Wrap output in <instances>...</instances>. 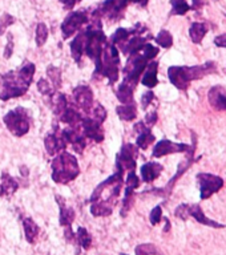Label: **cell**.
Masks as SVG:
<instances>
[{"mask_svg":"<svg viewBox=\"0 0 226 255\" xmlns=\"http://www.w3.org/2000/svg\"><path fill=\"white\" fill-rule=\"evenodd\" d=\"M214 43H216V45H218V47H224V48H226V33L216 37Z\"/></svg>","mask_w":226,"mask_h":255,"instance_id":"46","label":"cell"},{"mask_svg":"<svg viewBox=\"0 0 226 255\" xmlns=\"http://www.w3.org/2000/svg\"><path fill=\"white\" fill-rule=\"evenodd\" d=\"M45 149H47V153L49 156H56L57 153H60L67 148L68 142L65 141V138L63 137L61 134V130L55 129V132L51 134H48L44 140Z\"/></svg>","mask_w":226,"mask_h":255,"instance_id":"12","label":"cell"},{"mask_svg":"<svg viewBox=\"0 0 226 255\" xmlns=\"http://www.w3.org/2000/svg\"><path fill=\"white\" fill-rule=\"evenodd\" d=\"M60 1L65 5V8L67 9H72L73 7L79 3V0H60Z\"/></svg>","mask_w":226,"mask_h":255,"instance_id":"47","label":"cell"},{"mask_svg":"<svg viewBox=\"0 0 226 255\" xmlns=\"http://www.w3.org/2000/svg\"><path fill=\"white\" fill-rule=\"evenodd\" d=\"M1 80V90H0V100L8 101L11 98L20 97L28 90V86H25L16 76V72H8L0 77Z\"/></svg>","mask_w":226,"mask_h":255,"instance_id":"6","label":"cell"},{"mask_svg":"<svg viewBox=\"0 0 226 255\" xmlns=\"http://www.w3.org/2000/svg\"><path fill=\"white\" fill-rule=\"evenodd\" d=\"M84 47H85V33L81 31L76 35L75 40L71 44V53H72L73 60L76 63H80L81 57L84 56Z\"/></svg>","mask_w":226,"mask_h":255,"instance_id":"16","label":"cell"},{"mask_svg":"<svg viewBox=\"0 0 226 255\" xmlns=\"http://www.w3.org/2000/svg\"><path fill=\"white\" fill-rule=\"evenodd\" d=\"M209 102L218 110H226V94L220 86H216L209 92Z\"/></svg>","mask_w":226,"mask_h":255,"instance_id":"21","label":"cell"},{"mask_svg":"<svg viewBox=\"0 0 226 255\" xmlns=\"http://www.w3.org/2000/svg\"><path fill=\"white\" fill-rule=\"evenodd\" d=\"M156 121H157V113L156 112H150V113L146 114V117H145V124L148 128H150V126H153L154 124H156Z\"/></svg>","mask_w":226,"mask_h":255,"instance_id":"44","label":"cell"},{"mask_svg":"<svg viewBox=\"0 0 226 255\" xmlns=\"http://www.w3.org/2000/svg\"><path fill=\"white\" fill-rule=\"evenodd\" d=\"M0 189H1V195H12L15 191L19 189V183L13 177L3 171L1 173V183H0Z\"/></svg>","mask_w":226,"mask_h":255,"instance_id":"20","label":"cell"},{"mask_svg":"<svg viewBox=\"0 0 226 255\" xmlns=\"http://www.w3.org/2000/svg\"><path fill=\"white\" fill-rule=\"evenodd\" d=\"M3 121L7 125L8 130L13 136L16 137H23L24 134L28 133L29 130V118L28 112L23 108H16L15 110H11L8 113L5 114Z\"/></svg>","mask_w":226,"mask_h":255,"instance_id":"5","label":"cell"},{"mask_svg":"<svg viewBox=\"0 0 226 255\" xmlns=\"http://www.w3.org/2000/svg\"><path fill=\"white\" fill-rule=\"evenodd\" d=\"M156 43L161 45L162 48H169L170 45L173 44V37L168 31H161L156 37Z\"/></svg>","mask_w":226,"mask_h":255,"instance_id":"36","label":"cell"},{"mask_svg":"<svg viewBox=\"0 0 226 255\" xmlns=\"http://www.w3.org/2000/svg\"><path fill=\"white\" fill-rule=\"evenodd\" d=\"M157 63H154V61H152V63H149V64L146 65V72L144 73V76H142L141 80L142 85H145L148 88H153V86L157 85Z\"/></svg>","mask_w":226,"mask_h":255,"instance_id":"22","label":"cell"},{"mask_svg":"<svg viewBox=\"0 0 226 255\" xmlns=\"http://www.w3.org/2000/svg\"><path fill=\"white\" fill-rule=\"evenodd\" d=\"M162 166L157 162H148L141 168V177L142 181L145 182H152L157 178L158 175L161 174Z\"/></svg>","mask_w":226,"mask_h":255,"instance_id":"17","label":"cell"},{"mask_svg":"<svg viewBox=\"0 0 226 255\" xmlns=\"http://www.w3.org/2000/svg\"><path fill=\"white\" fill-rule=\"evenodd\" d=\"M120 255H126V254H120Z\"/></svg>","mask_w":226,"mask_h":255,"instance_id":"50","label":"cell"},{"mask_svg":"<svg viewBox=\"0 0 226 255\" xmlns=\"http://www.w3.org/2000/svg\"><path fill=\"white\" fill-rule=\"evenodd\" d=\"M133 3H138V4H141L142 7H145L146 3H148V0H132Z\"/></svg>","mask_w":226,"mask_h":255,"instance_id":"48","label":"cell"},{"mask_svg":"<svg viewBox=\"0 0 226 255\" xmlns=\"http://www.w3.org/2000/svg\"><path fill=\"white\" fill-rule=\"evenodd\" d=\"M80 125L85 138H92L96 142H101L104 140V132L101 129V124L95 121L92 117H83Z\"/></svg>","mask_w":226,"mask_h":255,"instance_id":"11","label":"cell"},{"mask_svg":"<svg viewBox=\"0 0 226 255\" xmlns=\"http://www.w3.org/2000/svg\"><path fill=\"white\" fill-rule=\"evenodd\" d=\"M52 97V105H53V112L60 116L63 112H64L67 108H68V101H67V97H65L63 93H57L55 92L53 94H51Z\"/></svg>","mask_w":226,"mask_h":255,"instance_id":"27","label":"cell"},{"mask_svg":"<svg viewBox=\"0 0 226 255\" xmlns=\"http://www.w3.org/2000/svg\"><path fill=\"white\" fill-rule=\"evenodd\" d=\"M52 178L57 183L71 182L80 173L76 158L67 152L55 157L52 161Z\"/></svg>","mask_w":226,"mask_h":255,"instance_id":"4","label":"cell"},{"mask_svg":"<svg viewBox=\"0 0 226 255\" xmlns=\"http://www.w3.org/2000/svg\"><path fill=\"white\" fill-rule=\"evenodd\" d=\"M76 238L79 245H80L84 250H89V249H91L92 238H91V235H89V233L87 231V229H84V227H79V229H77Z\"/></svg>","mask_w":226,"mask_h":255,"instance_id":"30","label":"cell"},{"mask_svg":"<svg viewBox=\"0 0 226 255\" xmlns=\"http://www.w3.org/2000/svg\"><path fill=\"white\" fill-rule=\"evenodd\" d=\"M23 226H24V233H25V239L28 243H33L36 241L37 235H39V226L36 222L31 218L23 219Z\"/></svg>","mask_w":226,"mask_h":255,"instance_id":"25","label":"cell"},{"mask_svg":"<svg viewBox=\"0 0 226 255\" xmlns=\"http://www.w3.org/2000/svg\"><path fill=\"white\" fill-rule=\"evenodd\" d=\"M158 254L157 247L152 243H144L136 247V255H156Z\"/></svg>","mask_w":226,"mask_h":255,"instance_id":"37","label":"cell"},{"mask_svg":"<svg viewBox=\"0 0 226 255\" xmlns=\"http://www.w3.org/2000/svg\"><path fill=\"white\" fill-rule=\"evenodd\" d=\"M112 205L103 202V201H97V202L92 203V206H91V213H92L93 217H108V215L112 214Z\"/></svg>","mask_w":226,"mask_h":255,"instance_id":"26","label":"cell"},{"mask_svg":"<svg viewBox=\"0 0 226 255\" xmlns=\"http://www.w3.org/2000/svg\"><path fill=\"white\" fill-rule=\"evenodd\" d=\"M132 205H133V190H132V189H128V187H126L125 197H124V201H122L121 217H125V215L128 214V213H129Z\"/></svg>","mask_w":226,"mask_h":255,"instance_id":"33","label":"cell"},{"mask_svg":"<svg viewBox=\"0 0 226 255\" xmlns=\"http://www.w3.org/2000/svg\"><path fill=\"white\" fill-rule=\"evenodd\" d=\"M60 120L61 122H64L68 126H79L81 124V114L79 113V110H76L72 106H69L68 108L60 114Z\"/></svg>","mask_w":226,"mask_h":255,"instance_id":"23","label":"cell"},{"mask_svg":"<svg viewBox=\"0 0 226 255\" xmlns=\"http://www.w3.org/2000/svg\"><path fill=\"white\" fill-rule=\"evenodd\" d=\"M116 113L124 121H133L134 118L137 117V108H136L133 101L128 102V104H122V105L117 106Z\"/></svg>","mask_w":226,"mask_h":255,"instance_id":"24","label":"cell"},{"mask_svg":"<svg viewBox=\"0 0 226 255\" xmlns=\"http://www.w3.org/2000/svg\"><path fill=\"white\" fill-rule=\"evenodd\" d=\"M7 39H8V40H7V45H5V49H4V57L5 59H9V57L12 56V52H13V40L11 35H8Z\"/></svg>","mask_w":226,"mask_h":255,"instance_id":"43","label":"cell"},{"mask_svg":"<svg viewBox=\"0 0 226 255\" xmlns=\"http://www.w3.org/2000/svg\"><path fill=\"white\" fill-rule=\"evenodd\" d=\"M73 98L80 109L88 114L93 108V93L87 85H79L73 89Z\"/></svg>","mask_w":226,"mask_h":255,"instance_id":"10","label":"cell"},{"mask_svg":"<svg viewBox=\"0 0 226 255\" xmlns=\"http://www.w3.org/2000/svg\"><path fill=\"white\" fill-rule=\"evenodd\" d=\"M170 3L173 5V9H172L173 15H185L190 8L186 0H170Z\"/></svg>","mask_w":226,"mask_h":255,"instance_id":"32","label":"cell"},{"mask_svg":"<svg viewBox=\"0 0 226 255\" xmlns=\"http://www.w3.org/2000/svg\"><path fill=\"white\" fill-rule=\"evenodd\" d=\"M117 98L121 104L132 102L133 101V88L129 86L128 84H125V83L120 84L117 89Z\"/></svg>","mask_w":226,"mask_h":255,"instance_id":"28","label":"cell"},{"mask_svg":"<svg viewBox=\"0 0 226 255\" xmlns=\"http://www.w3.org/2000/svg\"><path fill=\"white\" fill-rule=\"evenodd\" d=\"M186 150H189V146L185 145V144H174V142H170L169 140H162L154 146L153 157L158 158L166 156V154L181 153V152H186Z\"/></svg>","mask_w":226,"mask_h":255,"instance_id":"13","label":"cell"},{"mask_svg":"<svg viewBox=\"0 0 226 255\" xmlns=\"http://www.w3.org/2000/svg\"><path fill=\"white\" fill-rule=\"evenodd\" d=\"M0 195H1V189H0Z\"/></svg>","mask_w":226,"mask_h":255,"instance_id":"49","label":"cell"},{"mask_svg":"<svg viewBox=\"0 0 226 255\" xmlns=\"http://www.w3.org/2000/svg\"><path fill=\"white\" fill-rule=\"evenodd\" d=\"M162 218V210H161V206H156L153 209V210L150 211V223L153 225V226H156L160 221H161Z\"/></svg>","mask_w":226,"mask_h":255,"instance_id":"41","label":"cell"},{"mask_svg":"<svg viewBox=\"0 0 226 255\" xmlns=\"http://www.w3.org/2000/svg\"><path fill=\"white\" fill-rule=\"evenodd\" d=\"M138 186H140V178L136 175L134 171H129V173H128V177H126V187L134 190V189H137Z\"/></svg>","mask_w":226,"mask_h":255,"instance_id":"39","label":"cell"},{"mask_svg":"<svg viewBox=\"0 0 226 255\" xmlns=\"http://www.w3.org/2000/svg\"><path fill=\"white\" fill-rule=\"evenodd\" d=\"M213 63H205L200 67H170L168 71L172 84L178 89H186L189 83L197 79H201L208 73L213 72Z\"/></svg>","mask_w":226,"mask_h":255,"instance_id":"2","label":"cell"},{"mask_svg":"<svg viewBox=\"0 0 226 255\" xmlns=\"http://www.w3.org/2000/svg\"><path fill=\"white\" fill-rule=\"evenodd\" d=\"M91 112H92L93 120L103 125V122L107 120V110H105L104 106L101 105V104H96V105L93 106Z\"/></svg>","mask_w":226,"mask_h":255,"instance_id":"35","label":"cell"},{"mask_svg":"<svg viewBox=\"0 0 226 255\" xmlns=\"http://www.w3.org/2000/svg\"><path fill=\"white\" fill-rule=\"evenodd\" d=\"M200 187H201V198H209L210 195H213L216 191H218L224 186V181L217 175L208 174V173H201L197 175Z\"/></svg>","mask_w":226,"mask_h":255,"instance_id":"9","label":"cell"},{"mask_svg":"<svg viewBox=\"0 0 226 255\" xmlns=\"http://www.w3.org/2000/svg\"><path fill=\"white\" fill-rule=\"evenodd\" d=\"M208 32V28H206L205 24H202V23H193L192 27H190V37H192V40L196 44H200L204 39V36Z\"/></svg>","mask_w":226,"mask_h":255,"instance_id":"29","label":"cell"},{"mask_svg":"<svg viewBox=\"0 0 226 255\" xmlns=\"http://www.w3.org/2000/svg\"><path fill=\"white\" fill-rule=\"evenodd\" d=\"M157 53L158 49L154 45L146 43L140 51L134 52L133 55H130L125 68H124V75H125L124 83L132 86V88H134L136 84L138 83L140 75H142V72L145 71L146 65L149 64V61L152 59L157 56Z\"/></svg>","mask_w":226,"mask_h":255,"instance_id":"1","label":"cell"},{"mask_svg":"<svg viewBox=\"0 0 226 255\" xmlns=\"http://www.w3.org/2000/svg\"><path fill=\"white\" fill-rule=\"evenodd\" d=\"M37 89L40 92L41 94H44V96H51L56 92V89L53 88L52 85L49 84L48 80H44V79H40V80L37 81Z\"/></svg>","mask_w":226,"mask_h":255,"instance_id":"38","label":"cell"},{"mask_svg":"<svg viewBox=\"0 0 226 255\" xmlns=\"http://www.w3.org/2000/svg\"><path fill=\"white\" fill-rule=\"evenodd\" d=\"M35 71H36V68H35V64H32V63L27 61V63H24V64L21 65V68L17 71L16 76H17V79H19V80H20L21 83L25 85V86H28L29 88V85L32 84Z\"/></svg>","mask_w":226,"mask_h":255,"instance_id":"18","label":"cell"},{"mask_svg":"<svg viewBox=\"0 0 226 255\" xmlns=\"http://www.w3.org/2000/svg\"><path fill=\"white\" fill-rule=\"evenodd\" d=\"M87 21H88V15L85 12V9L71 12L64 20V23L61 24L63 37H64V39H69V37L72 36V35H75L83 25L87 24Z\"/></svg>","mask_w":226,"mask_h":255,"instance_id":"7","label":"cell"},{"mask_svg":"<svg viewBox=\"0 0 226 255\" xmlns=\"http://www.w3.org/2000/svg\"><path fill=\"white\" fill-rule=\"evenodd\" d=\"M189 215H192L198 223H202V225H206V226H212V227H224V225H220V223L214 222L212 219H209L204 214L201 206L200 205H193V206H189Z\"/></svg>","mask_w":226,"mask_h":255,"instance_id":"19","label":"cell"},{"mask_svg":"<svg viewBox=\"0 0 226 255\" xmlns=\"http://www.w3.org/2000/svg\"><path fill=\"white\" fill-rule=\"evenodd\" d=\"M56 199L60 207V225L63 227H72V223L75 221V210L65 205V199L60 195H57Z\"/></svg>","mask_w":226,"mask_h":255,"instance_id":"15","label":"cell"},{"mask_svg":"<svg viewBox=\"0 0 226 255\" xmlns=\"http://www.w3.org/2000/svg\"><path fill=\"white\" fill-rule=\"evenodd\" d=\"M134 129H136V132H138L136 145L140 149H146L154 141V136L150 133V128H148L144 122H138L134 126Z\"/></svg>","mask_w":226,"mask_h":255,"instance_id":"14","label":"cell"},{"mask_svg":"<svg viewBox=\"0 0 226 255\" xmlns=\"http://www.w3.org/2000/svg\"><path fill=\"white\" fill-rule=\"evenodd\" d=\"M137 148L132 144H125L122 146L120 153L117 154V169L120 173H124V170L133 171L136 168V157H137Z\"/></svg>","mask_w":226,"mask_h":255,"instance_id":"8","label":"cell"},{"mask_svg":"<svg viewBox=\"0 0 226 255\" xmlns=\"http://www.w3.org/2000/svg\"><path fill=\"white\" fill-rule=\"evenodd\" d=\"M13 20H15V19H13L11 15H8V13H4L3 16L0 17V35H3V33L5 32L7 27L13 24Z\"/></svg>","mask_w":226,"mask_h":255,"instance_id":"40","label":"cell"},{"mask_svg":"<svg viewBox=\"0 0 226 255\" xmlns=\"http://www.w3.org/2000/svg\"><path fill=\"white\" fill-rule=\"evenodd\" d=\"M0 81H1V80H0Z\"/></svg>","mask_w":226,"mask_h":255,"instance_id":"51","label":"cell"},{"mask_svg":"<svg viewBox=\"0 0 226 255\" xmlns=\"http://www.w3.org/2000/svg\"><path fill=\"white\" fill-rule=\"evenodd\" d=\"M154 94L152 93V92H146L144 96H142L141 98V104H142V108H146V106L149 105L150 102H152V100H153Z\"/></svg>","mask_w":226,"mask_h":255,"instance_id":"45","label":"cell"},{"mask_svg":"<svg viewBox=\"0 0 226 255\" xmlns=\"http://www.w3.org/2000/svg\"><path fill=\"white\" fill-rule=\"evenodd\" d=\"M174 215L177 217V218L180 219H188V217H189V206L188 205H180V206L176 209V211H174Z\"/></svg>","mask_w":226,"mask_h":255,"instance_id":"42","label":"cell"},{"mask_svg":"<svg viewBox=\"0 0 226 255\" xmlns=\"http://www.w3.org/2000/svg\"><path fill=\"white\" fill-rule=\"evenodd\" d=\"M118 64H120V56L116 45L107 43L101 55V60L96 64L95 69V77H107L109 84H114L118 80Z\"/></svg>","mask_w":226,"mask_h":255,"instance_id":"3","label":"cell"},{"mask_svg":"<svg viewBox=\"0 0 226 255\" xmlns=\"http://www.w3.org/2000/svg\"><path fill=\"white\" fill-rule=\"evenodd\" d=\"M47 75H48L49 80L52 83V86L55 89H59L61 86V71L57 67H48L47 69Z\"/></svg>","mask_w":226,"mask_h":255,"instance_id":"31","label":"cell"},{"mask_svg":"<svg viewBox=\"0 0 226 255\" xmlns=\"http://www.w3.org/2000/svg\"><path fill=\"white\" fill-rule=\"evenodd\" d=\"M47 39H48V28L44 23H39L36 27V44L39 47L44 45Z\"/></svg>","mask_w":226,"mask_h":255,"instance_id":"34","label":"cell"}]
</instances>
